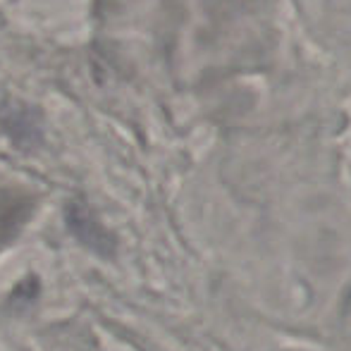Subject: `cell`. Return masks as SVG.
Segmentation results:
<instances>
[{"label":"cell","instance_id":"obj_1","mask_svg":"<svg viewBox=\"0 0 351 351\" xmlns=\"http://www.w3.org/2000/svg\"><path fill=\"white\" fill-rule=\"evenodd\" d=\"M19 225V208L17 204H10V201L0 199V244H5L12 230Z\"/></svg>","mask_w":351,"mask_h":351}]
</instances>
